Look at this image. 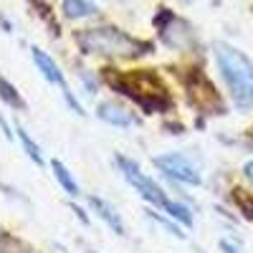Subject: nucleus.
I'll use <instances>...</instances> for the list:
<instances>
[{
	"instance_id": "obj_17",
	"label": "nucleus",
	"mask_w": 253,
	"mask_h": 253,
	"mask_svg": "<svg viewBox=\"0 0 253 253\" xmlns=\"http://www.w3.org/2000/svg\"><path fill=\"white\" fill-rule=\"evenodd\" d=\"M236 203L243 210V215L248 220H253V198H246V195H241V190H236Z\"/></svg>"
},
{
	"instance_id": "obj_2",
	"label": "nucleus",
	"mask_w": 253,
	"mask_h": 253,
	"mask_svg": "<svg viewBox=\"0 0 253 253\" xmlns=\"http://www.w3.org/2000/svg\"><path fill=\"white\" fill-rule=\"evenodd\" d=\"M218 71L238 109H253V61L230 43H213Z\"/></svg>"
},
{
	"instance_id": "obj_19",
	"label": "nucleus",
	"mask_w": 253,
	"mask_h": 253,
	"mask_svg": "<svg viewBox=\"0 0 253 253\" xmlns=\"http://www.w3.org/2000/svg\"><path fill=\"white\" fill-rule=\"evenodd\" d=\"M220 251H223V253H241L230 241H220Z\"/></svg>"
},
{
	"instance_id": "obj_15",
	"label": "nucleus",
	"mask_w": 253,
	"mask_h": 253,
	"mask_svg": "<svg viewBox=\"0 0 253 253\" xmlns=\"http://www.w3.org/2000/svg\"><path fill=\"white\" fill-rule=\"evenodd\" d=\"M165 213L167 215H170V218H175L177 223H182V225H193V215H190V210L185 208V205H180V203H170V205H167V210H165Z\"/></svg>"
},
{
	"instance_id": "obj_7",
	"label": "nucleus",
	"mask_w": 253,
	"mask_h": 253,
	"mask_svg": "<svg viewBox=\"0 0 253 253\" xmlns=\"http://www.w3.org/2000/svg\"><path fill=\"white\" fill-rule=\"evenodd\" d=\"M187 94H190V104H195L198 109H218V114H223V104L218 99V91L215 86L210 84V79L200 71H193L190 74V84H187Z\"/></svg>"
},
{
	"instance_id": "obj_4",
	"label": "nucleus",
	"mask_w": 253,
	"mask_h": 253,
	"mask_svg": "<svg viewBox=\"0 0 253 253\" xmlns=\"http://www.w3.org/2000/svg\"><path fill=\"white\" fill-rule=\"evenodd\" d=\"M117 165H119V170H122V175H124V180L129 182L137 193L147 200V203H152L155 208H162V210H167V205H170L172 200H167V195H165V190L150 177V175H144L142 170H139V165L134 162V160H129V157H124V155H117Z\"/></svg>"
},
{
	"instance_id": "obj_18",
	"label": "nucleus",
	"mask_w": 253,
	"mask_h": 253,
	"mask_svg": "<svg viewBox=\"0 0 253 253\" xmlns=\"http://www.w3.org/2000/svg\"><path fill=\"white\" fill-rule=\"evenodd\" d=\"M243 175H246V180H248V182L253 185V160L243 165Z\"/></svg>"
},
{
	"instance_id": "obj_13",
	"label": "nucleus",
	"mask_w": 253,
	"mask_h": 253,
	"mask_svg": "<svg viewBox=\"0 0 253 253\" xmlns=\"http://www.w3.org/2000/svg\"><path fill=\"white\" fill-rule=\"evenodd\" d=\"M15 132H18V139L23 142V150H26V155L36 162V165H43V155H41V150H38V144L28 137V132L23 129V126H15Z\"/></svg>"
},
{
	"instance_id": "obj_21",
	"label": "nucleus",
	"mask_w": 253,
	"mask_h": 253,
	"mask_svg": "<svg viewBox=\"0 0 253 253\" xmlns=\"http://www.w3.org/2000/svg\"><path fill=\"white\" fill-rule=\"evenodd\" d=\"M74 213L79 215V220H81V223H89V218L84 215V210H81V208H76V205H74Z\"/></svg>"
},
{
	"instance_id": "obj_14",
	"label": "nucleus",
	"mask_w": 253,
	"mask_h": 253,
	"mask_svg": "<svg viewBox=\"0 0 253 253\" xmlns=\"http://www.w3.org/2000/svg\"><path fill=\"white\" fill-rule=\"evenodd\" d=\"M0 94H3V101L5 104H10L13 109H26V101H23V96H20L18 91H15V86L13 84H8V79H0Z\"/></svg>"
},
{
	"instance_id": "obj_9",
	"label": "nucleus",
	"mask_w": 253,
	"mask_h": 253,
	"mask_svg": "<svg viewBox=\"0 0 253 253\" xmlns=\"http://www.w3.org/2000/svg\"><path fill=\"white\" fill-rule=\"evenodd\" d=\"M160 31H162L165 43L172 46V48H185L190 43V38H193L190 26L185 23V20L175 18V15H170V26H160Z\"/></svg>"
},
{
	"instance_id": "obj_20",
	"label": "nucleus",
	"mask_w": 253,
	"mask_h": 253,
	"mask_svg": "<svg viewBox=\"0 0 253 253\" xmlns=\"http://www.w3.org/2000/svg\"><path fill=\"white\" fill-rule=\"evenodd\" d=\"M0 124H3V129H5V139H10V142H13V132H10V126H8V119L3 117V119H0Z\"/></svg>"
},
{
	"instance_id": "obj_10",
	"label": "nucleus",
	"mask_w": 253,
	"mask_h": 253,
	"mask_svg": "<svg viewBox=\"0 0 253 253\" xmlns=\"http://www.w3.org/2000/svg\"><path fill=\"white\" fill-rule=\"evenodd\" d=\"M89 208H91V213L94 215H99L104 223H107L117 236H124V223H122V218H119V213L107 203V200H101V198H96V195H89Z\"/></svg>"
},
{
	"instance_id": "obj_16",
	"label": "nucleus",
	"mask_w": 253,
	"mask_h": 253,
	"mask_svg": "<svg viewBox=\"0 0 253 253\" xmlns=\"http://www.w3.org/2000/svg\"><path fill=\"white\" fill-rule=\"evenodd\" d=\"M147 215H150V218H155V220H157L160 225H165V228L170 230V233H172L175 238H185V233H182V230H180V228H177V225L172 223V218H170V220H165V218H160L157 213H152V210H147Z\"/></svg>"
},
{
	"instance_id": "obj_6",
	"label": "nucleus",
	"mask_w": 253,
	"mask_h": 253,
	"mask_svg": "<svg viewBox=\"0 0 253 253\" xmlns=\"http://www.w3.org/2000/svg\"><path fill=\"white\" fill-rule=\"evenodd\" d=\"M152 165L157 167L160 172H165L167 177H172V180H177V182H182V185H193V187H198V185L203 182L200 170H198V167L190 162L185 155H180V152L157 155V157L152 160Z\"/></svg>"
},
{
	"instance_id": "obj_1",
	"label": "nucleus",
	"mask_w": 253,
	"mask_h": 253,
	"mask_svg": "<svg viewBox=\"0 0 253 253\" xmlns=\"http://www.w3.org/2000/svg\"><path fill=\"white\" fill-rule=\"evenodd\" d=\"M104 81L109 84L114 91L122 96L132 99L134 104L152 114V112H170L172 109V96L167 94V86L152 74V71H137V74H119L107 69L104 71Z\"/></svg>"
},
{
	"instance_id": "obj_22",
	"label": "nucleus",
	"mask_w": 253,
	"mask_h": 253,
	"mask_svg": "<svg viewBox=\"0 0 253 253\" xmlns=\"http://www.w3.org/2000/svg\"><path fill=\"white\" fill-rule=\"evenodd\" d=\"M182 3H193V0H182Z\"/></svg>"
},
{
	"instance_id": "obj_5",
	"label": "nucleus",
	"mask_w": 253,
	"mask_h": 253,
	"mask_svg": "<svg viewBox=\"0 0 253 253\" xmlns=\"http://www.w3.org/2000/svg\"><path fill=\"white\" fill-rule=\"evenodd\" d=\"M31 56H33V63H36V69L41 71V76H43L48 84H53V86H58L61 91H63V99H66V104L74 109V114H79V117H84L86 112H84V107L76 101V96L71 94V89H69V84H66V79H63V71L58 69V63L46 53V51H41L38 46H33L31 48Z\"/></svg>"
},
{
	"instance_id": "obj_11",
	"label": "nucleus",
	"mask_w": 253,
	"mask_h": 253,
	"mask_svg": "<svg viewBox=\"0 0 253 253\" xmlns=\"http://www.w3.org/2000/svg\"><path fill=\"white\" fill-rule=\"evenodd\" d=\"M61 10H63V15H66L69 20H81V18L96 15L99 5L94 3V0H63Z\"/></svg>"
},
{
	"instance_id": "obj_12",
	"label": "nucleus",
	"mask_w": 253,
	"mask_h": 253,
	"mask_svg": "<svg viewBox=\"0 0 253 253\" xmlns=\"http://www.w3.org/2000/svg\"><path fill=\"white\" fill-rule=\"evenodd\" d=\"M51 170H53V177L58 180V185L66 190L71 198H76V195H79V185H76V180L71 177V172L66 170V165H63L61 160H51Z\"/></svg>"
},
{
	"instance_id": "obj_8",
	"label": "nucleus",
	"mask_w": 253,
	"mask_h": 253,
	"mask_svg": "<svg viewBox=\"0 0 253 253\" xmlns=\"http://www.w3.org/2000/svg\"><path fill=\"white\" fill-rule=\"evenodd\" d=\"M96 117L112 126H122V129L124 126H132V124H139V119L132 112H126L122 104H114V101H101L96 107Z\"/></svg>"
},
{
	"instance_id": "obj_3",
	"label": "nucleus",
	"mask_w": 253,
	"mask_h": 253,
	"mask_svg": "<svg viewBox=\"0 0 253 253\" xmlns=\"http://www.w3.org/2000/svg\"><path fill=\"white\" fill-rule=\"evenodd\" d=\"M76 43L84 53L89 56H112V58H139L144 53L155 51L152 43L139 38H132L122 33L119 28L112 26H101V28H86V31H79L76 36Z\"/></svg>"
},
{
	"instance_id": "obj_23",
	"label": "nucleus",
	"mask_w": 253,
	"mask_h": 253,
	"mask_svg": "<svg viewBox=\"0 0 253 253\" xmlns=\"http://www.w3.org/2000/svg\"><path fill=\"white\" fill-rule=\"evenodd\" d=\"M89 253H96V251H89Z\"/></svg>"
}]
</instances>
